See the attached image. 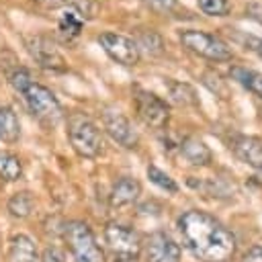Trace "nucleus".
Returning a JSON list of instances; mask_svg holds the SVG:
<instances>
[{
	"label": "nucleus",
	"mask_w": 262,
	"mask_h": 262,
	"mask_svg": "<svg viewBox=\"0 0 262 262\" xmlns=\"http://www.w3.org/2000/svg\"><path fill=\"white\" fill-rule=\"evenodd\" d=\"M184 246L205 262H227L235 252L233 233L205 211H186L178 219Z\"/></svg>",
	"instance_id": "f257e3e1"
},
{
	"label": "nucleus",
	"mask_w": 262,
	"mask_h": 262,
	"mask_svg": "<svg viewBox=\"0 0 262 262\" xmlns=\"http://www.w3.org/2000/svg\"><path fill=\"white\" fill-rule=\"evenodd\" d=\"M8 84L14 88V92H18L23 96L27 108L39 121H45V123L53 125L63 117L57 96L47 86L35 82L27 68H14L8 74Z\"/></svg>",
	"instance_id": "f03ea898"
},
{
	"label": "nucleus",
	"mask_w": 262,
	"mask_h": 262,
	"mask_svg": "<svg viewBox=\"0 0 262 262\" xmlns=\"http://www.w3.org/2000/svg\"><path fill=\"white\" fill-rule=\"evenodd\" d=\"M68 137L76 154L82 158H96L104 145L100 129L84 113H74L68 119Z\"/></svg>",
	"instance_id": "7ed1b4c3"
},
{
	"label": "nucleus",
	"mask_w": 262,
	"mask_h": 262,
	"mask_svg": "<svg viewBox=\"0 0 262 262\" xmlns=\"http://www.w3.org/2000/svg\"><path fill=\"white\" fill-rule=\"evenodd\" d=\"M180 43L194 55H201L211 61H229L233 57L231 47L221 37L211 35L207 31H199V29L180 31Z\"/></svg>",
	"instance_id": "20e7f679"
},
{
	"label": "nucleus",
	"mask_w": 262,
	"mask_h": 262,
	"mask_svg": "<svg viewBox=\"0 0 262 262\" xmlns=\"http://www.w3.org/2000/svg\"><path fill=\"white\" fill-rule=\"evenodd\" d=\"M63 237L78 262H102V252L84 221H70L63 227Z\"/></svg>",
	"instance_id": "39448f33"
},
{
	"label": "nucleus",
	"mask_w": 262,
	"mask_h": 262,
	"mask_svg": "<svg viewBox=\"0 0 262 262\" xmlns=\"http://www.w3.org/2000/svg\"><path fill=\"white\" fill-rule=\"evenodd\" d=\"M104 242L108 244V248L121 258V260H133L139 256L141 252V237L137 231H133L127 225L121 223H106L104 227Z\"/></svg>",
	"instance_id": "423d86ee"
},
{
	"label": "nucleus",
	"mask_w": 262,
	"mask_h": 262,
	"mask_svg": "<svg viewBox=\"0 0 262 262\" xmlns=\"http://www.w3.org/2000/svg\"><path fill=\"white\" fill-rule=\"evenodd\" d=\"M135 108H137V115L139 119L154 127V129H164L168 119H170V106L164 98L156 96L154 92L149 90H143V88H135Z\"/></svg>",
	"instance_id": "0eeeda50"
},
{
	"label": "nucleus",
	"mask_w": 262,
	"mask_h": 262,
	"mask_svg": "<svg viewBox=\"0 0 262 262\" xmlns=\"http://www.w3.org/2000/svg\"><path fill=\"white\" fill-rule=\"evenodd\" d=\"M27 51L31 53V57L35 59V63L43 70L49 72H63L66 59L59 53V49L55 47V41L47 35H33L27 39Z\"/></svg>",
	"instance_id": "6e6552de"
},
{
	"label": "nucleus",
	"mask_w": 262,
	"mask_h": 262,
	"mask_svg": "<svg viewBox=\"0 0 262 262\" xmlns=\"http://www.w3.org/2000/svg\"><path fill=\"white\" fill-rule=\"evenodd\" d=\"M98 43L102 47V51L117 63L121 66H135L139 61V47L137 41L119 35V33H100L98 35Z\"/></svg>",
	"instance_id": "1a4fd4ad"
},
{
	"label": "nucleus",
	"mask_w": 262,
	"mask_h": 262,
	"mask_svg": "<svg viewBox=\"0 0 262 262\" xmlns=\"http://www.w3.org/2000/svg\"><path fill=\"white\" fill-rule=\"evenodd\" d=\"M102 125L106 129V133L113 137V141H117L123 147H135L137 145V133L131 125V121L115 106H106L102 113Z\"/></svg>",
	"instance_id": "9d476101"
},
{
	"label": "nucleus",
	"mask_w": 262,
	"mask_h": 262,
	"mask_svg": "<svg viewBox=\"0 0 262 262\" xmlns=\"http://www.w3.org/2000/svg\"><path fill=\"white\" fill-rule=\"evenodd\" d=\"M147 262H180V246L164 231H156L145 239Z\"/></svg>",
	"instance_id": "9b49d317"
},
{
	"label": "nucleus",
	"mask_w": 262,
	"mask_h": 262,
	"mask_svg": "<svg viewBox=\"0 0 262 262\" xmlns=\"http://www.w3.org/2000/svg\"><path fill=\"white\" fill-rule=\"evenodd\" d=\"M235 156L262 174V141L252 135H237L231 143Z\"/></svg>",
	"instance_id": "f8f14e48"
},
{
	"label": "nucleus",
	"mask_w": 262,
	"mask_h": 262,
	"mask_svg": "<svg viewBox=\"0 0 262 262\" xmlns=\"http://www.w3.org/2000/svg\"><path fill=\"white\" fill-rule=\"evenodd\" d=\"M139 194H141V184L131 176H121L111 188L108 203L111 207H125L135 203Z\"/></svg>",
	"instance_id": "ddd939ff"
},
{
	"label": "nucleus",
	"mask_w": 262,
	"mask_h": 262,
	"mask_svg": "<svg viewBox=\"0 0 262 262\" xmlns=\"http://www.w3.org/2000/svg\"><path fill=\"white\" fill-rule=\"evenodd\" d=\"M84 29V16L76 8H63L57 18V33L63 41H74Z\"/></svg>",
	"instance_id": "4468645a"
},
{
	"label": "nucleus",
	"mask_w": 262,
	"mask_h": 262,
	"mask_svg": "<svg viewBox=\"0 0 262 262\" xmlns=\"http://www.w3.org/2000/svg\"><path fill=\"white\" fill-rule=\"evenodd\" d=\"M180 154H182V158H184L188 164H192V166H207V164L213 160L211 149H209V147L205 145V141L199 139V137H186V139L180 143Z\"/></svg>",
	"instance_id": "2eb2a0df"
},
{
	"label": "nucleus",
	"mask_w": 262,
	"mask_h": 262,
	"mask_svg": "<svg viewBox=\"0 0 262 262\" xmlns=\"http://www.w3.org/2000/svg\"><path fill=\"white\" fill-rule=\"evenodd\" d=\"M8 252H10V260L12 262H37L39 260L35 242L25 233H18V235L10 237Z\"/></svg>",
	"instance_id": "dca6fc26"
},
{
	"label": "nucleus",
	"mask_w": 262,
	"mask_h": 262,
	"mask_svg": "<svg viewBox=\"0 0 262 262\" xmlns=\"http://www.w3.org/2000/svg\"><path fill=\"white\" fill-rule=\"evenodd\" d=\"M20 137V123L12 106L0 102V141L14 143Z\"/></svg>",
	"instance_id": "f3484780"
},
{
	"label": "nucleus",
	"mask_w": 262,
	"mask_h": 262,
	"mask_svg": "<svg viewBox=\"0 0 262 262\" xmlns=\"http://www.w3.org/2000/svg\"><path fill=\"white\" fill-rule=\"evenodd\" d=\"M231 78L242 84L246 90H250L252 94H256L260 100H262V72H256V70H248V68H231Z\"/></svg>",
	"instance_id": "a211bd4d"
},
{
	"label": "nucleus",
	"mask_w": 262,
	"mask_h": 262,
	"mask_svg": "<svg viewBox=\"0 0 262 262\" xmlns=\"http://www.w3.org/2000/svg\"><path fill=\"white\" fill-rule=\"evenodd\" d=\"M20 174H23V164L18 156L6 149H0V178L6 182H14L20 178Z\"/></svg>",
	"instance_id": "6ab92c4d"
},
{
	"label": "nucleus",
	"mask_w": 262,
	"mask_h": 262,
	"mask_svg": "<svg viewBox=\"0 0 262 262\" xmlns=\"http://www.w3.org/2000/svg\"><path fill=\"white\" fill-rule=\"evenodd\" d=\"M33 207H35L33 194L27 192V190L14 192V194L10 196V201H8V211H10V215H12V217H18V219L29 217L31 211H33Z\"/></svg>",
	"instance_id": "aec40b11"
},
{
	"label": "nucleus",
	"mask_w": 262,
	"mask_h": 262,
	"mask_svg": "<svg viewBox=\"0 0 262 262\" xmlns=\"http://www.w3.org/2000/svg\"><path fill=\"white\" fill-rule=\"evenodd\" d=\"M43 6H49V8H76L84 14H90L92 12V2L90 0H35Z\"/></svg>",
	"instance_id": "412c9836"
},
{
	"label": "nucleus",
	"mask_w": 262,
	"mask_h": 262,
	"mask_svg": "<svg viewBox=\"0 0 262 262\" xmlns=\"http://www.w3.org/2000/svg\"><path fill=\"white\" fill-rule=\"evenodd\" d=\"M147 178H149L156 186H160L162 190H166V192H176V190H178V184L174 182V178H170V174L162 172L158 166H149V168H147Z\"/></svg>",
	"instance_id": "4be33fe9"
},
{
	"label": "nucleus",
	"mask_w": 262,
	"mask_h": 262,
	"mask_svg": "<svg viewBox=\"0 0 262 262\" xmlns=\"http://www.w3.org/2000/svg\"><path fill=\"white\" fill-rule=\"evenodd\" d=\"M199 8L209 16L229 14V0H199Z\"/></svg>",
	"instance_id": "5701e85b"
},
{
	"label": "nucleus",
	"mask_w": 262,
	"mask_h": 262,
	"mask_svg": "<svg viewBox=\"0 0 262 262\" xmlns=\"http://www.w3.org/2000/svg\"><path fill=\"white\" fill-rule=\"evenodd\" d=\"M246 49H250L252 53H256L260 59H262V37H256V35H239L237 37Z\"/></svg>",
	"instance_id": "b1692460"
},
{
	"label": "nucleus",
	"mask_w": 262,
	"mask_h": 262,
	"mask_svg": "<svg viewBox=\"0 0 262 262\" xmlns=\"http://www.w3.org/2000/svg\"><path fill=\"white\" fill-rule=\"evenodd\" d=\"M143 4L147 8H151L154 12H158V14H166V12L174 10L176 0H143Z\"/></svg>",
	"instance_id": "393cba45"
},
{
	"label": "nucleus",
	"mask_w": 262,
	"mask_h": 262,
	"mask_svg": "<svg viewBox=\"0 0 262 262\" xmlns=\"http://www.w3.org/2000/svg\"><path fill=\"white\" fill-rule=\"evenodd\" d=\"M39 260H41V262H63V254H61L57 248H47V250L41 254Z\"/></svg>",
	"instance_id": "a878e982"
},
{
	"label": "nucleus",
	"mask_w": 262,
	"mask_h": 262,
	"mask_svg": "<svg viewBox=\"0 0 262 262\" xmlns=\"http://www.w3.org/2000/svg\"><path fill=\"white\" fill-rule=\"evenodd\" d=\"M244 262H262V246H254L246 252Z\"/></svg>",
	"instance_id": "bb28decb"
},
{
	"label": "nucleus",
	"mask_w": 262,
	"mask_h": 262,
	"mask_svg": "<svg viewBox=\"0 0 262 262\" xmlns=\"http://www.w3.org/2000/svg\"><path fill=\"white\" fill-rule=\"evenodd\" d=\"M117 262H133V260H117Z\"/></svg>",
	"instance_id": "cd10ccee"
}]
</instances>
